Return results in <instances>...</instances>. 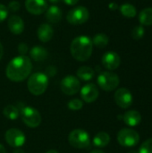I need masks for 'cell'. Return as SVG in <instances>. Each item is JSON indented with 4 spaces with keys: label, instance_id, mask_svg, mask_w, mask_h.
Returning a JSON list of instances; mask_svg holds the SVG:
<instances>
[{
    "label": "cell",
    "instance_id": "obj_1",
    "mask_svg": "<svg viewBox=\"0 0 152 153\" xmlns=\"http://www.w3.org/2000/svg\"><path fill=\"white\" fill-rule=\"evenodd\" d=\"M32 64L27 56L20 55L13 58L6 66L5 74L6 77L15 82L25 80L31 73Z\"/></svg>",
    "mask_w": 152,
    "mask_h": 153
},
{
    "label": "cell",
    "instance_id": "obj_2",
    "mask_svg": "<svg viewBox=\"0 0 152 153\" xmlns=\"http://www.w3.org/2000/svg\"><path fill=\"white\" fill-rule=\"evenodd\" d=\"M93 50V44L91 39L84 35L76 37L71 43L70 51L73 57L80 62L88 60Z\"/></svg>",
    "mask_w": 152,
    "mask_h": 153
},
{
    "label": "cell",
    "instance_id": "obj_3",
    "mask_svg": "<svg viewBox=\"0 0 152 153\" xmlns=\"http://www.w3.org/2000/svg\"><path fill=\"white\" fill-rule=\"evenodd\" d=\"M27 86L31 94L39 96L46 91L48 86V77L43 73H34L28 79Z\"/></svg>",
    "mask_w": 152,
    "mask_h": 153
},
{
    "label": "cell",
    "instance_id": "obj_4",
    "mask_svg": "<svg viewBox=\"0 0 152 153\" xmlns=\"http://www.w3.org/2000/svg\"><path fill=\"white\" fill-rule=\"evenodd\" d=\"M69 143L77 149H87L90 145V138L89 134L82 129H75L72 131L68 136Z\"/></svg>",
    "mask_w": 152,
    "mask_h": 153
},
{
    "label": "cell",
    "instance_id": "obj_5",
    "mask_svg": "<svg viewBox=\"0 0 152 153\" xmlns=\"http://www.w3.org/2000/svg\"><path fill=\"white\" fill-rule=\"evenodd\" d=\"M120 79L113 72H102L98 77L99 86L106 91H112L119 85Z\"/></svg>",
    "mask_w": 152,
    "mask_h": 153
},
{
    "label": "cell",
    "instance_id": "obj_6",
    "mask_svg": "<svg viewBox=\"0 0 152 153\" xmlns=\"http://www.w3.org/2000/svg\"><path fill=\"white\" fill-rule=\"evenodd\" d=\"M19 110H21L22 119L27 126L30 128H35L40 125L41 116L36 108L25 106Z\"/></svg>",
    "mask_w": 152,
    "mask_h": 153
},
{
    "label": "cell",
    "instance_id": "obj_7",
    "mask_svg": "<svg viewBox=\"0 0 152 153\" xmlns=\"http://www.w3.org/2000/svg\"><path fill=\"white\" fill-rule=\"evenodd\" d=\"M90 17L89 10L82 6H75L72 10H70L66 15V20L69 23L78 25V24H82L85 23Z\"/></svg>",
    "mask_w": 152,
    "mask_h": 153
},
{
    "label": "cell",
    "instance_id": "obj_8",
    "mask_svg": "<svg viewBox=\"0 0 152 153\" xmlns=\"http://www.w3.org/2000/svg\"><path fill=\"white\" fill-rule=\"evenodd\" d=\"M117 141L119 144L124 147H133L138 144L140 136L136 131L129 128H124L119 131L117 134Z\"/></svg>",
    "mask_w": 152,
    "mask_h": 153
},
{
    "label": "cell",
    "instance_id": "obj_9",
    "mask_svg": "<svg viewBox=\"0 0 152 153\" xmlns=\"http://www.w3.org/2000/svg\"><path fill=\"white\" fill-rule=\"evenodd\" d=\"M61 91L66 95H74L81 90V82L79 79L73 75H68L63 78L60 83Z\"/></svg>",
    "mask_w": 152,
    "mask_h": 153
},
{
    "label": "cell",
    "instance_id": "obj_10",
    "mask_svg": "<svg viewBox=\"0 0 152 153\" xmlns=\"http://www.w3.org/2000/svg\"><path fill=\"white\" fill-rule=\"evenodd\" d=\"M6 143L14 148H20L25 143V135L24 134L16 128H11L6 131L4 135Z\"/></svg>",
    "mask_w": 152,
    "mask_h": 153
},
{
    "label": "cell",
    "instance_id": "obj_11",
    "mask_svg": "<svg viewBox=\"0 0 152 153\" xmlns=\"http://www.w3.org/2000/svg\"><path fill=\"white\" fill-rule=\"evenodd\" d=\"M115 101L122 108H128L133 103V95L126 88H120L115 93Z\"/></svg>",
    "mask_w": 152,
    "mask_h": 153
},
{
    "label": "cell",
    "instance_id": "obj_12",
    "mask_svg": "<svg viewBox=\"0 0 152 153\" xmlns=\"http://www.w3.org/2000/svg\"><path fill=\"white\" fill-rule=\"evenodd\" d=\"M47 2L46 0H25L26 10L33 15H40L47 9Z\"/></svg>",
    "mask_w": 152,
    "mask_h": 153
},
{
    "label": "cell",
    "instance_id": "obj_13",
    "mask_svg": "<svg viewBox=\"0 0 152 153\" xmlns=\"http://www.w3.org/2000/svg\"><path fill=\"white\" fill-rule=\"evenodd\" d=\"M101 62H102L103 66L106 69L113 71L119 67V65L121 64V58L117 53L109 51L103 55Z\"/></svg>",
    "mask_w": 152,
    "mask_h": 153
},
{
    "label": "cell",
    "instance_id": "obj_14",
    "mask_svg": "<svg viewBox=\"0 0 152 153\" xmlns=\"http://www.w3.org/2000/svg\"><path fill=\"white\" fill-rule=\"evenodd\" d=\"M99 91L94 83H88L81 89V97L87 103H92L99 97Z\"/></svg>",
    "mask_w": 152,
    "mask_h": 153
},
{
    "label": "cell",
    "instance_id": "obj_15",
    "mask_svg": "<svg viewBox=\"0 0 152 153\" xmlns=\"http://www.w3.org/2000/svg\"><path fill=\"white\" fill-rule=\"evenodd\" d=\"M7 26L9 30L14 35H20L24 30L23 20L19 15H11L7 21Z\"/></svg>",
    "mask_w": 152,
    "mask_h": 153
},
{
    "label": "cell",
    "instance_id": "obj_16",
    "mask_svg": "<svg viewBox=\"0 0 152 153\" xmlns=\"http://www.w3.org/2000/svg\"><path fill=\"white\" fill-rule=\"evenodd\" d=\"M37 35L39 39L41 42H48L54 35V30L53 28L47 24V23H42L39 26L37 30Z\"/></svg>",
    "mask_w": 152,
    "mask_h": 153
},
{
    "label": "cell",
    "instance_id": "obj_17",
    "mask_svg": "<svg viewBox=\"0 0 152 153\" xmlns=\"http://www.w3.org/2000/svg\"><path fill=\"white\" fill-rule=\"evenodd\" d=\"M63 16L62 10L57 5L54 4L47 7L46 11V18L51 23H57L61 21Z\"/></svg>",
    "mask_w": 152,
    "mask_h": 153
},
{
    "label": "cell",
    "instance_id": "obj_18",
    "mask_svg": "<svg viewBox=\"0 0 152 153\" xmlns=\"http://www.w3.org/2000/svg\"><path fill=\"white\" fill-rule=\"evenodd\" d=\"M124 122L129 126H137L142 122V115L136 110H129L123 117Z\"/></svg>",
    "mask_w": 152,
    "mask_h": 153
},
{
    "label": "cell",
    "instance_id": "obj_19",
    "mask_svg": "<svg viewBox=\"0 0 152 153\" xmlns=\"http://www.w3.org/2000/svg\"><path fill=\"white\" fill-rule=\"evenodd\" d=\"M30 56L34 61L40 62V61H43V60L47 59V57L48 56V53H47L46 48H42L40 46H35L30 49Z\"/></svg>",
    "mask_w": 152,
    "mask_h": 153
},
{
    "label": "cell",
    "instance_id": "obj_20",
    "mask_svg": "<svg viewBox=\"0 0 152 153\" xmlns=\"http://www.w3.org/2000/svg\"><path fill=\"white\" fill-rule=\"evenodd\" d=\"M109 142H110V136L106 132H99L93 138V144L98 148L106 147L109 143Z\"/></svg>",
    "mask_w": 152,
    "mask_h": 153
},
{
    "label": "cell",
    "instance_id": "obj_21",
    "mask_svg": "<svg viewBox=\"0 0 152 153\" xmlns=\"http://www.w3.org/2000/svg\"><path fill=\"white\" fill-rule=\"evenodd\" d=\"M76 74L77 77L82 81H90L94 77L95 72L90 66H82L77 70Z\"/></svg>",
    "mask_w": 152,
    "mask_h": 153
},
{
    "label": "cell",
    "instance_id": "obj_22",
    "mask_svg": "<svg viewBox=\"0 0 152 153\" xmlns=\"http://www.w3.org/2000/svg\"><path fill=\"white\" fill-rule=\"evenodd\" d=\"M139 21L142 25H152V7L145 8L140 13Z\"/></svg>",
    "mask_w": 152,
    "mask_h": 153
},
{
    "label": "cell",
    "instance_id": "obj_23",
    "mask_svg": "<svg viewBox=\"0 0 152 153\" xmlns=\"http://www.w3.org/2000/svg\"><path fill=\"white\" fill-rule=\"evenodd\" d=\"M91 41H92V44L95 45L97 48H103L108 46L109 42V39L105 33H98L94 36Z\"/></svg>",
    "mask_w": 152,
    "mask_h": 153
},
{
    "label": "cell",
    "instance_id": "obj_24",
    "mask_svg": "<svg viewBox=\"0 0 152 153\" xmlns=\"http://www.w3.org/2000/svg\"><path fill=\"white\" fill-rule=\"evenodd\" d=\"M3 113H4V116L10 120H16L20 116L19 108L13 105L6 106L3 110Z\"/></svg>",
    "mask_w": 152,
    "mask_h": 153
},
{
    "label": "cell",
    "instance_id": "obj_25",
    "mask_svg": "<svg viewBox=\"0 0 152 153\" xmlns=\"http://www.w3.org/2000/svg\"><path fill=\"white\" fill-rule=\"evenodd\" d=\"M120 12L124 16H125L127 18H133L137 13L136 8L131 4H122L120 6Z\"/></svg>",
    "mask_w": 152,
    "mask_h": 153
},
{
    "label": "cell",
    "instance_id": "obj_26",
    "mask_svg": "<svg viewBox=\"0 0 152 153\" xmlns=\"http://www.w3.org/2000/svg\"><path fill=\"white\" fill-rule=\"evenodd\" d=\"M82 107H83V102L81 100H79V99H73V100H71L68 102L69 109L73 110V111L81 110L82 108Z\"/></svg>",
    "mask_w": 152,
    "mask_h": 153
},
{
    "label": "cell",
    "instance_id": "obj_27",
    "mask_svg": "<svg viewBox=\"0 0 152 153\" xmlns=\"http://www.w3.org/2000/svg\"><path fill=\"white\" fill-rule=\"evenodd\" d=\"M139 153H152V138L142 143L139 149Z\"/></svg>",
    "mask_w": 152,
    "mask_h": 153
},
{
    "label": "cell",
    "instance_id": "obj_28",
    "mask_svg": "<svg viewBox=\"0 0 152 153\" xmlns=\"http://www.w3.org/2000/svg\"><path fill=\"white\" fill-rule=\"evenodd\" d=\"M145 30L142 26H136L132 30V37L134 39H141L144 36Z\"/></svg>",
    "mask_w": 152,
    "mask_h": 153
},
{
    "label": "cell",
    "instance_id": "obj_29",
    "mask_svg": "<svg viewBox=\"0 0 152 153\" xmlns=\"http://www.w3.org/2000/svg\"><path fill=\"white\" fill-rule=\"evenodd\" d=\"M6 7H7L8 11H11V12L14 13V12L19 11V9H20V7H21V4H20L18 1L13 0V1H11V2L8 4V6H6Z\"/></svg>",
    "mask_w": 152,
    "mask_h": 153
},
{
    "label": "cell",
    "instance_id": "obj_30",
    "mask_svg": "<svg viewBox=\"0 0 152 153\" xmlns=\"http://www.w3.org/2000/svg\"><path fill=\"white\" fill-rule=\"evenodd\" d=\"M8 16V9L7 7L3 4H0V22H4Z\"/></svg>",
    "mask_w": 152,
    "mask_h": 153
},
{
    "label": "cell",
    "instance_id": "obj_31",
    "mask_svg": "<svg viewBox=\"0 0 152 153\" xmlns=\"http://www.w3.org/2000/svg\"><path fill=\"white\" fill-rule=\"evenodd\" d=\"M28 50H29V48H28V46H27L26 43L22 42V43H20V44L18 45V52H19L21 55L25 56V54L28 52Z\"/></svg>",
    "mask_w": 152,
    "mask_h": 153
},
{
    "label": "cell",
    "instance_id": "obj_32",
    "mask_svg": "<svg viewBox=\"0 0 152 153\" xmlns=\"http://www.w3.org/2000/svg\"><path fill=\"white\" fill-rule=\"evenodd\" d=\"M61 1H63L65 4L68 5H75L79 2V0H61Z\"/></svg>",
    "mask_w": 152,
    "mask_h": 153
},
{
    "label": "cell",
    "instance_id": "obj_33",
    "mask_svg": "<svg viewBox=\"0 0 152 153\" xmlns=\"http://www.w3.org/2000/svg\"><path fill=\"white\" fill-rule=\"evenodd\" d=\"M108 7H109V9H111V10H116V9L118 8V5H117L116 3H110V4H108Z\"/></svg>",
    "mask_w": 152,
    "mask_h": 153
},
{
    "label": "cell",
    "instance_id": "obj_34",
    "mask_svg": "<svg viewBox=\"0 0 152 153\" xmlns=\"http://www.w3.org/2000/svg\"><path fill=\"white\" fill-rule=\"evenodd\" d=\"M3 54H4V48H3L2 43L0 42V60H1V58L3 56Z\"/></svg>",
    "mask_w": 152,
    "mask_h": 153
},
{
    "label": "cell",
    "instance_id": "obj_35",
    "mask_svg": "<svg viewBox=\"0 0 152 153\" xmlns=\"http://www.w3.org/2000/svg\"><path fill=\"white\" fill-rule=\"evenodd\" d=\"M0 153H6V150H5V148L4 147V145L3 144H1L0 143Z\"/></svg>",
    "mask_w": 152,
    "mask_h": 153
},
{
    "label": "cell",
    "instance_id": "obj_36",
    "mask_svg": "<svg viewBox=\"0 0 152 153\" xmlns=\"http://www.w3.org/2000/svg\"><path fill=\"white\" fill-rule=\"evenodd\" d=\"M13 153H25V152L23 151V150H22V149H20V148H18V149H16Z\"/></svg>",
    "mask_w": 152,
    "mask_h": 153
},
{
    "label": "cell",
    "instance_id": "obj_37",
    "mask_svg": "<svg viewBox=\"0 0 152 153\" xmlns=\"http://www.w3.org/2000/svg\"><path fill=\"white\" fill-rule=\"evenodd\" d=\"M47 1V0H46ZM48 2H50V3H52V4H57V3H59V2H61V0H47Z\"/></svg>",
    "mask_w": 152,
    "mask_h": 153
},
{
    "label": "cell",
    "instance_id": "obj_38",
    "mask_svg": "<svg viewBox=\"0 0 152 153\" xmlns=\"http://www.w3.org/2000/svg\"><path fill=\"white\" fill-rule=\"evenodd\" d=\"M90 153H105L102 151H99V150H95V151H92Z\"/></svg>",
    "mask_w": 152,
    "mask_h": 153
},
{
    "label": "cell",
    "instance_id": "obj_39",
    "mask_svg": "<svg viewBox=\"0 0 152 153\" xmlns=\"http://www.w3.org/2000/svg\"><path fill=\"white\" fill-rule=\"evenodd\" d=\"M46 153H58V152H56V150H50V151L47 152Z\"/></svg>",
    "mask_w": 152,
    "mask_h": 153
},
{
    "label": "cell",
    "instance_id": "obj_40",
    "mask_svg": "<svg viewBox=\"0 0 152 153\" xmlns=\"http://www.w3.org/2000/svg\"><path fill=\"white\" fill-rule=\"evenodd\" d=\"M129 153H137V152H130Z\"/></svg>",
    "mask_w": 152,
    "mask_h": 153
}]
</instances>
